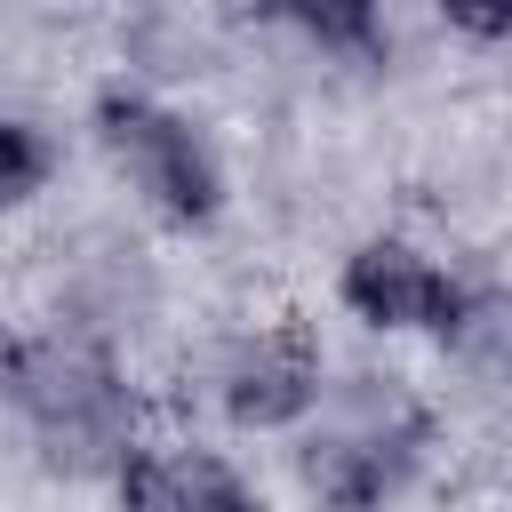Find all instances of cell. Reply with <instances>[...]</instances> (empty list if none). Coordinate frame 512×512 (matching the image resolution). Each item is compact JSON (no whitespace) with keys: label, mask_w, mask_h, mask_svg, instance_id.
Instances as JSON below:
<instances>
[{"label":"cell","mask_w":512,"mask_h":512,"mask_svg":"<svg viewBox=\"0 0 512 512\" xmlns=\"http://www.w3.org/2000/svg\"><path fill=\"white\" fill-rule=\"evenodd\" d=\"M104 136H112V152H120L176 216H208V208H216V168H208V152L192 144L184 120L152 112L144 96H104Z\"/></svg>","instance_id":"cell-1"},{"label":"cell","mask_w":512,"mask_h":512,"mask_svg":"<svg viewBox=\"0 0 512 512\" xmlns=\"http://www.w3.org/2000/svg\"><path fill=\"white\" fill-rule=\"evenodd\" d=\"M232 472L208 464V456H136L120 472V504L128 512H200Z\"/></svg>","instance_id":"cell-4"},{"label":"cell","mask_w":512,"mask_h":512,"mask_svg":"<svg viewBox=\"0 0 512 512\" xmlns=\"http://www.w3.org/2000/svg\"><path fill=\"white\" fill-rule=\"evenodd\" d=\"M312 392H320V344L304 320L264 328L232 368V416L240 424H288V416H304Z\"/></svg>","instance_id":"cell-3"},{"label":"cell","mask_w":512,"mask_h":512,"mask_svg":"<svg viewBox=\"0 0 512 512\" xmlns=\"http://www.w3.org/2000/svg\"><path fill=\"white\" fill-rule=\"evenodd\" d=\"M40 176H48V144H40L32 128L0 120V200H24V192H40Z\"/></svg>","instance_id":"cell-5"},{"label":"cell","mask_w":512,"mask_h":512,"mask_svg":"<svg viewBox=\"0 0 512 512\" xmlns=\"http://www.w3.org/2000/svg\"><path fill=\"white\" fill-rule=\"evenodd\" d=\"M200 512H264V504H248V496H240V488H232V480H224V488H216V496H208V504H200Z\"/></svg>","instance_id":"cell-7"},{"label":"cell","mask_w":512,"mask_h":512,"mask_svg":"<svg viewBox=\"0 0 512 512\" xmlns=\"http://www.w3.org/2000/svg\"><path fill=\"white\" fill-rule=\"evenodd\" d=\"M304 24H312V32H328V40H360V32H368V16H360V8H312Z\"/></svg>","instance_id":"cell-6"},{"label":"cell","mask_w":512,"mask_h":512,"mask_svg":"<svg viewBox=\"0 0 512 512\" xmlns=\"http://www.w3.org/2000/svg\"><path fill=\"white\" fill-rule=\"evenodd\" d=\"M344 296H352V312H368V320H384V328H448V320L464 312V296H456L416 248H400V240H368V248L344 264Z\"/></svg>","instance_id":"cell-2"}]
</instances>
